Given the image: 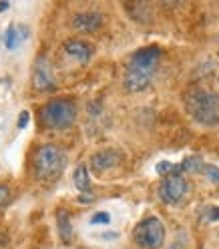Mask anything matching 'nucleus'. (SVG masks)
<instances>
[{
  "instance_id": "obj_1",
  "label": "nucleus",
  "mask_w": 219,
  "mask_h": 249,
  "mask_svg": "<svg viewBox=\"0 0 219 249\" xmlns=\"http://www.w3.org/2000/svg\"><path fill=\"white\" fill-rule=\"evenodd\" d=\"M159 60H161V49H157V46H147V49L137 51L129 60L127 71H125V79H123L125 89L129 92L145 90L153 81Z\"/></svg>"
},
{
  "instance_id": "obj_2",
  "label": "nucleus",
  "mask_w": 219,
  "mask_h": 249,
  "mask_svg": "<svg viewBox=\"0 0 219 249\" xmlns=\"http://www.w3.org/2000/svg\"><path fill=\"white\" fill-rule=\"evenodd\" d=\"M185 107L189 115L205 127H213L219 123V95L205 89H193L187 92Z\"/></svg>"
},
{
  "instance_id": "obj_3",
  "label": "nucleus",
  "mask_w": 219,
  "mask_h": 249,
  "mask_svg": "<svg viewBox=\"0 0 219 249\" xmlns=\"http://www.w3.org/2000/svg\"><path fill=\"white\" fill-rule=\"evenodd\" d=\"M74 119H76V107H74V103L65 101V99H56V101L46 103L40 111V123L46 129H53V131L71 127Z\"/></svg>"
},
{
  "instance_id": "obj_4",
  "label": "nucleus",
  "mask_w": 219,
  "mask_h": 249,
  "mask_svg": "<svg viewBox=\"0 0 219 249\" xmlns=\"http://www.w3.org/2000/svg\"><path fill=\"white\" fill-rule=\"evenodd\" d=\"M65 167V153L56 145H42L35 155V169L40 179H55Z\"/></svg>"
},
{
  "instance_id": "obj_5",
  "label": "nucleus",
  "mask_w": 219,
  "mask_h": 249,
  "mask_svg": "<svg viewBox=\"0 0 219 249\" xmlns=\"http://www.w3.org/2000/svg\"><path fill=\"white\" fill-rule=\"evenodd\" d=\"M133 241L141 249H159L165 241V225L157 217H147L133 229Z\"/></svg>"
},
{
  "instance_id": "obj_6",
  "label": "nucleus",
  "mask_w": 219,
  "mask_h": 249,
  "mask_svg": "<svg viewBox=\"0 0 219 249\" xmlns=\"http://www.w3.org/2000/svg\"><path fill=\"white\" fill-rule=\"evenodd\" d=\"M187 191H189V183H187V179L179 173H171L163 179V183L159 187V197L167 205H179L181 201L187 197Z\"/></svg>"
},
{
  "instance_id": "obj_7",
  "label": "nucleus",
  "mask_w": 219,
  "mask_h": 249,
  "mask_svg": "<svg viewBox=\"0 0 219 249\" xmlns=\"http://www.w3.org/2000/svg\"><path fill=\"white\" fill-rule=\"evenodd\" d=\"M33 83L38 90H49L55 87V76H53V67L44 56H38L35 62V72H33Z\"/></svg>"
},
{
  "instance_id": "obj_8",
  "label": "nucleus",
  "mask_w": 219,
  "mask_h": 249,
  "mask_svg": "<svg viewBox=\"0 0 219 249\" xmlns=\"http://www.w3.org/2000/svg\"><path fill=\"white\" fill-rule=\"evenodd\" d=\"M103 24L101 12H76L73 17V28L79 33H95Z\"/></svg>"
},
{
  "instance_id": "obj_9",
  "label": "nucleus",
  "mask_w": 219,
  "mask_h": 249,
  "mask_svg": "<svg viewBox=\"0 0 219 249\" xmlns=\"http://www.w3.org/2000/svg\"><path fill=\"white\" fill-rule=\"evenodd\" d=\"M117 163H119V155L111 149L99 151V153L92 155V159H91V167H92V171H97V173H101V171H109Z\"/></svg>"
},
{
  "instance_id": "obj_10",
  "label": "nucleus",
  "mask_w": 219,
  "mask_h": 249,
  "mask_svg": "<svg viewBox=\"0 0 219 249\" xmlns=\"http://www.w3.org/2000/svg\"><path fill=\"white\" fill-rule=\"evenodd\" d=\"M65 53L73 58H76L79 62H87L92 54V49H91V44L87 42H81V40H69L65 44Z\"/></svg>"
},
{
  "instance_id": "obj_11",
  "label": "nucleus",
  "mask_w": 219,
  "mask_h": 249,
  "mask_svg": "<svg viewBox=\"0 0 219 249\" xmlns=\"http://www.w3.org/2000/svg\"><path fill=\"white\" fill-rule=\"evenodd\" d=\"M24 38H26V30H24L22 26H14V24H10L8 30H6V35H4V44H6V49L14 51L17 46L22 44Z\"/></svg>"
},
{
  "instance_id": "obj_12",
  "label": "nucleus",
  "mask_w": 219,
  "mask_h": 249,
  "mask_svg": "<svg viewBox=\"0 0 219 249\" xmlns=\"http://www.w3.org/2000/svg\"><path fill=\"white\" fill-rule=\"evenodd\" d=\"M56 221H58L60 239H62V241H71V237H73V225H71V219H69V213L60 209V211L56 213Z\"/></svg>"
},
{
  "instance_id": "obj_13",
  "label": "nucleus",
  "mask_w": 219,
  "mask_h": 249,
  "mask_svg": "<svg viewBox=\"0 0 219 249\" xmlns=\"http://www.w3.org/2000/svg\"><path fill=\"white\" fill-rule=\"evenodd\" d=\"M74 185H76V189L87 193L91 189V177H89V171L85 165H79L74 169Z\"/></svg>"
},
{
  "instance_id": "obj_14",
  "label": "nucleus",
  "mask_w": 219,
  "mask_h": 249,
  "mask_svg": "<svg viewBox=\"0 0 219 249\" xmlns=\"http://www.w3.org/2000/svg\"><path fill=\"white\" fill-rule=\"evenodd\" d=\"M203 167H205V165H203L201 157H187L181 163V169L187 171V173H199V171H203Z\"/></svg>"
},
{
  "instance_id": "obj_15",
  "label": "nucleus",
  "mask_w": 219,
  "mask_h": 249,
  "mask_svg": "<svg viewBox=\"0 0 219 249\" xmlns=\"http://www.w3.org/2000/svg\"><path fill=\"white\" fill-rule=\"evenodd\" d=\"M177 169H181V167L169 163V161H161V163H157V167H155V171H157L159 175H171V173H175Z\"/></svg>"
},
{
  "instance_id": "obj_16",
  "label": "nucleus",
  "mask_w": 219,
  "mask_h": 249,
  "mask_svg": "<svg viewBox=\"0 0 219 249\" xmlns=\"http://www.w3.org/2000/svg\"><path fill=\"white\" fill-rule=\"evenodd\" d=\"M203 173H205V177H207L211 183H217V185H219V169H217V167L205 165V167H203Z\"/></svg>"
},
{
  "instance_id": "obj_17",
  "label": "nucleus",
  "mask_w": 219,
  "mask_h": 249,
  "mask_svg": "<svg viewBox=\"0 0 219 249\" xmlns=\"http://www.w3.org/2000/svg\"><path fill=\"white\" fill-rule=\"evenodd\" d=\"M109 221H111V215L105 213V211H99V213H95V215L91 217V223L92 225H107Z\"/></svg>"
},
{
  "instance_id": "obj_18",
  "label": "nucleus",
  "mask_w": 219,
  "mask_h": 249,
  "mask_svg": "<svg viewBox=\"0 0 219 249\" xmlns=\"http://www.w3.org/2000/svg\"><path fill=\"white\" fill-rule=\"evenodd\" d=\"M207 219L209 221H217L219 219V207H209L207 209Z\"/></svg>"
},
{
  "instance_id": "obj_19",
  "label": "nucleus",
  "mask_w": 219,
  "mask_h": 249,
  "mask_svg": "<svg viewBox=\"0 0 219 249\" xmlns=\"http://www.w3.org/2000/svg\"><path fill=\"white\" fill-rule=\"evenodd\" d=\"M8 195H10V191H8V187H4V185H0V205H2V203H6V199H8Z\"/></svg>"
},
{
  "instance_id": "obj_20",
  "label": "nucleus",
  "mask_w": 219,
  "mask_h": 249,
  "mask_svg": "<svg viewBox=\"0 0 219 249\" xmlns=\"http://www.w3.org/2000/svg\"><path fill=\"white\" fill-rule=\"evenodd\" d=\"M26 123H28V113L22 111V113H20V119H18V129H24Z\"/></svg>"
},
{
  "instance_id": "obj_21",
  "label": "nucleus",
  "mask_w": 219,
  "mask_h": 249,
  "mask_svg": "<svg viewBox=\"0 0 219 249\" xmlns=\"http://www.w3.org/2000/svg\"><path fill=\"white\" fill-rule=\"evenodd\" d=\"M8 6H10L8 2H0V14H2V12H4V10L8 8Z\"/></svg>"
}]
</instances>
